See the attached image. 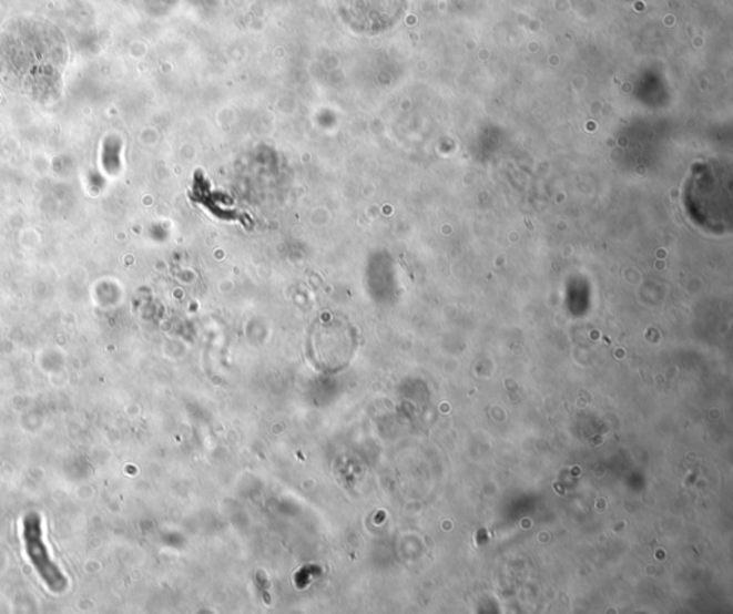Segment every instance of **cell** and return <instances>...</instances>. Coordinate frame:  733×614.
<instances>
[{
    "mask_svg": "<svg viewBox=\"0 0 733 614\" xmlns=\"http://www.w3.org/2000/svg\"><path fill=\"white\" fill-rule=\"evenodd\" d=\"M353 337L350 328L336 319L317 326L313 334L314 361L324 370H337L352 358Z\"/></svg>",
    "mask_w": 733,
    "mask_h": 614,
    "instance_id": "1",
    "label": "cell"
},
{
    "mask_svg": "<svg viewBox=\"0 0 733 614\" xmlns=\"http://www.w3.org/2000/svg\"><path fill=\"white\" fill-rule=\"evenodd\" d=\"M23 539L28 556L47 586L55 593L65 591L68 586L67 577L49 557L48 549L42 539L41 519L38 514L31 513L24 518Z\"/></svg>",
    "mask_w": 733,
    "mask_h": 614,
    "instance_id": "2",
    "label": "cell"
}]
</instances>
